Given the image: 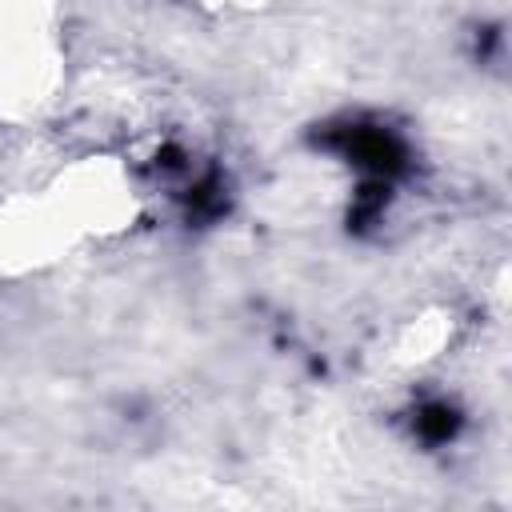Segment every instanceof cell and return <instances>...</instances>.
<instances>
[{"label": "cell", "mask_w": 512, "mask_h": 512, "mask_svg": "<svg viewBox=\"0 0 512 512\" xmlns=\"http://www.w3.org/2000/svg\"><path fill=\"white\" fill-rule=\"evenodd\" d=\"M416 432L428 440V444H448L456 432H460V412L452 404H424L416 412Z\"/></svg>", "instance_id": "7a4b0ae2"}, {"label": "cell", "mask_w": 512, "mask_h": 512, "mask_svg": "<svg viewBox=\"0 0 512 512\" xmlns=\"http://www.w3.org/2000/svg\"><path fill=\"white\" fill-rule=\"evenodd\" d=\"M332 144H336L352 164H360L364 172H372V176H380V180L404 168V144H400L392 132H384V128L348 124V128H340V132L332 136Z\"/></svg>", "instance_id": "6da1fadb"}]
</instances>
